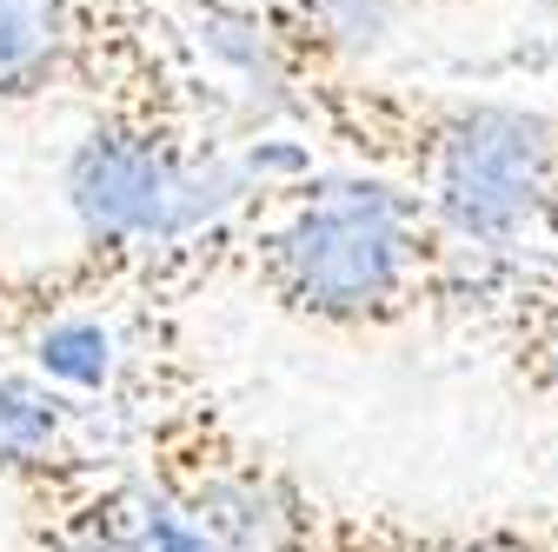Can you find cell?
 <instances>
[{"label": "cell", "instance_id": "1", "mask_svg": "<svg viewBox=\"0 0 558 552\" xmlns=\"http://www.w3.org/2000/svg\"><path fill=\"white\" fill-rule=\"evenodd\" d=\"M499 260L446 233L405 187L379 173H259L220 220L154 253L133 307L180 313L206 287H240L266 313L326 339H392L412 326H465Z\"/></svg>", "mask_w": 558, "mask_h": 552}, {"label": "cell", "instance_id": "2", "mask_svg": "<svg viewBox=\"0 0 558 552\" xmlns=\"http://www.w3.org/2000/svg\"><path fill=\"white\" fill-rule=\"evenodd\" d=\"M279 107L353 160L405 187L426 214L478 247L485 260H532L558 266V113L405 87L353 67H300L272 81Z\"/></svg>", "mask_w": 558, "mask_h": 552}, {"label": "cell", "instance_id": "5", "mask_svg": "<svg viewBox=\"0 0 558 552\" xmlns=\"http://www.w3.org/2000/svg\"><path fill=\"white\" fill-rule=\"evenodd\" d=\"M459 333L478 339L532 406L558 412V266L499 260Z\"/></svg>", "mask_w": 558, "mask_h": 552}, {"label": "cell", "instance_id": "3", "mask_svg": "<svg viewBox=\"0 0 558 552\" xmlns=\"http://www.w3.org/2000/svg\"><path fill=\"white\" fill-rule=\"evenodd\" d=\"M74 100L87 120L220 107L199 40L167 0H0V107Z\"/></svg>", "mask_w": 558, "mask_h": 552}, {"label": "cell", "instance_id": "4", "mask_svg": "<svg viewBox=\"0 0 558 552\" xmlns=\"http://www.w3.org/2000/svg\"><path fill=\"white\" fill-rule=\"evenodd\" d=\"M14 500V552H147L140 539V493L120 446L94 440L8 487Z\"/></svg>", "mask_w": 558, "mask_h": 552}, {"label": "cell", "instance_id": "6", "mask_svg": "<svg viewBox=\"0 0 558 552\" xmlns=\"http://www.w3.org/2000/svg\"><path fill=\"white\" fill-rule=\"evenodd\" d=\"M94 440H100V427H94L87 399L60 393L47 373L0 367V487H14V479L81 453Z\"/></svg>", "mask_w": 558, "mask_h": 552}, {"label": "cell", "instance_id": "7", "mask_svg": "<svg viewBox=\"0 0 558 552\" xmlns=\"http://www.w3.org/2000/svg\"><path fill=\"white\" fill-rule=\"evenodd\" d=\"M199 8L214 14V21H233V27H246V34H253V27H259V14L272 8V0H199Z\"/></svg>", "mask_w": 558, "mask_h": 552}]
</instances>
